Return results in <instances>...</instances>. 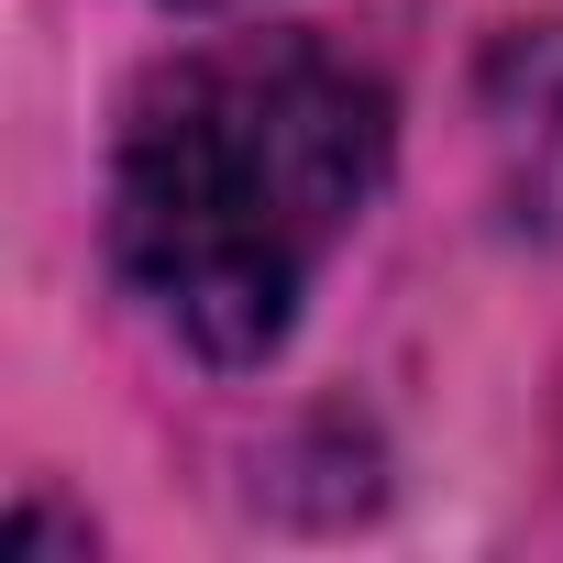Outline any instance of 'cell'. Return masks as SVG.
<instances>
[{
  "instance_id": "6da1fadb",
  "label": "cell",
  "mask_w": 563,
  "mask_h": 563,
  "mask_svg": "<svg viewBox=\"0 0 563 563\" xmlns=\"http://www.w3.org/2000/svg\"><path fill=\"white\" fill-rule=\"evenodd\" d=\"M376 177V78L321 45H221L133 100L111 166V254L188 354L265 365Z\"/></svg>"
},
{
  "instance_id": "7a4b0ae2",
  "label": "cell",
  "mask_w": 563,
  "mask_h": 563,
  "mask_svg": "<svg viewBox=\"0 0 563 563\" xmlns=\"http://www.w3.org/2000/svg\"><path fill=\"white\" fill-rule=\"evenodd\" d=\"M486 133L519 221H563V23H519L486 67Z\"/></svg>"
},
{
  "instance_id": "3957f363",
  "label": "cell",
  "mask_w": 563,
  "mask_h": 563,
  "mask_svg": "<svg viewBox=\"0 0 563 563\" xmlns=\"http://www.w3.org/2000/svg\"><path fill=\"white\" fill-rule=\"evenodd\" d=\"M188 12H221V0H188Z\"/></svg>"
}]
</instances>
